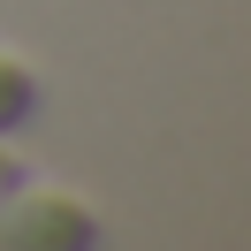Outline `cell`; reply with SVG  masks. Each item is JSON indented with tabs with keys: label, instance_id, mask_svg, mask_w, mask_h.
Segmentation results:
<instances>
[{
	"label": "cell",
	"instance_id": "7a4b0ae2",
	"mask_svg": "<svg viewBox=\"0 0 251 251\" xmlns=\"http://www.w3.org/2000/svg\"><path fill=\"white\" fill-rule=\"evenodd\" d=\"M38 99H46L38 69H31V61H16V53H0V137H16V129L38 114Z\"/></svg>",
	"mask_w": 251,
	"mask_h": 251
},
{
	"label": "cell",
	"instance_id": "6da1fadb",
	"mask_svg": "<svg viewBox=\"0 0 251 251\" xmlns=\"http://www.w3.org/2000/svg\"><path fill=\"white\" fill-rule=\"evenodd\" d=\"M0 251H99V213L69 190H8L0 198Z\"/></svg>",
	"mask_w": 251,
	"mask_h": 251
},
{
	"label": "cell",
	"instance_id": "3957f363",
	"mask_svg": "<svg viewBox=\"0 0 251 251\" xmlns=\"http://www.w3.org/2000/svg\"><path fill=\"white\" fill-rule=\"evenodd\" d=\"M31 183V168H23V152H0V198H8V190H23Z\"/></svg>",
	"mask_w": 251,
	"mask_h": 251
}]
</instances>
